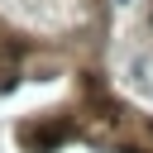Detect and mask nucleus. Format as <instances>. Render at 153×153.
Segmentation results:
<instances>
[{
    "instance_id": "obj_1",
    "label": "nucleus",
    "mask_w": 153,
    "mask_h": 153,
    "mask_svg": "<svg viewBox=\"0 0 153 153\" xmlns=\"http://www.w3.org/2000/svg\"><path fill=\"white\" fill-rule=\"evenodd\" d=\"M67 134H72L67 124H43V129H33V134H29V143H33V153H48V143H62Z\"/></svg>"
},
{
    "instance_id": "obj_2",
    "label": "nucleus",
    "mask_w": 153,
    "mask_h": 153,
    "mask_svg": "<svg viewBox=\"0 0 153 153\" xmlns=\"http://www.w3.org/2000/svg\"><path fill=\"white\" fill-rule=\"evenodd\" d=\"M120 5H129V0H120Z\"/></svg>"
}]
</instances>
